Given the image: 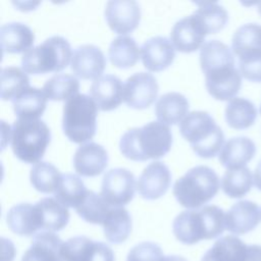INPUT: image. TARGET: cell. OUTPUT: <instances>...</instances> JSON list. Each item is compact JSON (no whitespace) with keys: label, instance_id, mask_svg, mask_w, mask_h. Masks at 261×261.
I'll return each mask as SVG.
<instances>
[{"label":"cell","instance_id":"1","mask_svg":"<svg viewBox=\"0 0 261 261\" xmlns=\"http://www.w3.org/2000/svg\"><path fill=\"white\" fill-rule=\"evenodd\" d=\"M170 128L160 121H150L141 127L127 129L119 141L122 155L134 161H146L164 156L171 147Z\"/></svg>","mask_w":261,"mask_h":261},{"label":"cell","instance_id":"2","mask_svg":"<svg viewBox=\"0 0 261 261\" xmlns=\"http://www.w3.org/2000/svg\"><path fill=\"white\" fill-rule=\"evenodd\" d=\"M226 214L216 205L185 210L173 220L172 230L182 244L193 245L219 237L226 228Z\"/></svg>","mask_w":261,"mask_h":261},{"label":"cell","instance_id":"3","mask_svg":"<svg viewBox=\"0 0 261 261\" xmlns=\"http://www.w3.org/2000/svg\"><path fill=\"white\" fill-rule=\"evenodd\" d=\"M181 136L194 152L203 158H212L222 149L224 135L214 118L206 111H192L179 122Z\"/></svg>","mask_w":261,"mask_h":261},{"label":"cell","instance_id":"4","mask_svg":"<svg viewBox=\"0 0 261 261\" xmlns=\"http://www.w3.org/2000/svg\"><path fill=\"white\" fill-rule=\"evenodd\" d=\"M219 178L210 167L198 165L189 169L173 185L177 202L190 209H197L209 202L218 192Z\"/></svg>","mask_w":261,"mask_h":261},{"label":"cell","instance_id":"5","mask_svg":"<svg viewBox=\"0 0 261 261\" xmlns=\"http://www.w3.org/2000/svg\"><path fill=\"white\" fill-rule=\"evenodd\" d=\"M11 149L25 163H37L43 157L51 132L42 119L17 118L11 126Z\"/></svg>","mask_w":261,"mask_h":261},{"label":"cell","instance_id":"6","mask_svg":"<svg viewBox=\"0 0 261 261\" xmlns=\"http://www.w3.org/2000/svg\"><path fill=\"white\" fill-rule=\"evenodd\" d=\"M72 57L68 41L61 36H52L42 44L32 47L22 54V69L32 74L60 71L65 68Z\"/></svg>","mask_w":261,"mask_h":261},{"label":"cell","instance_id":"7","mask_svg":"<svg viewBox=\"0 0 261 261\" xmlns=\"http://www.w3.org/2000/svg\"><path fill=\"white\" fill-rule=\"evenodd\" d=\"M98 106L92 97L76 94L67 99L63 105L62 129L73 143L91 140L96 133Z\"/></svg>","mask_w":261,"mask_h":261},{"label":"cell","instance_id":"8","mask_svg":"<svg viewBox=\"0 0 261 261\" xmlns=\"http://www.w3.org/2000/svg\"><path fill=\"white\" fill-rule=\"evenodd\" d=\"M135 189L136 178L132 171L116 167L104 174L100 195L111 207H122L133 200Z\"/></svg>","mask_w":261,"mask_h":261},{"label":"cell","instance_id":"9","mask_svg":"<svg viewBox=\"0 0 261 261\" xmlns=\"http://www.w3.org/2000/svg\"><path fill=\"white\" fill-rule=\"evenodd\" d=\"M158 94V83L149 72H136L123 84V101L128 107L143 109L150 106Z\"/></svg>","mask_w":261,"mask_h":261},{"label":"cell","instance_id":"10","mask_svg":"<svg viewBox=\"0 0 261 261\" xmlns=\"http://www.w3.org/2000/svg\"><path fill=\"white\" fill-rule=\"evenodd\" d=\"M104 14L112 31L125 34L138 27L141 19V8L135 0H110L105 6Z\"/></svg>","mask_w":261,"mask_h":261},{"label":"cell","instance_id":"11","mask_svg":"<svg viewBox=\"0 0 261 261\" xmlns=\"http://www.w3.org/2000/svg\"><path fill=\"white\" fill-rule=\"evenodd\" d=\"M106 65L102 50L93 44H84L72 52L70 61L71 70L81 79H98Z\"/></svg>","mask_w":261,"mask_h":261},{"label":"cell","instance_id":"12","mask_svg":"<svg viewBox=\"0 0 261 261\" xmlns=\"http://www.w3.org/2000/svg\"><path fill=\"white\" fill-rule=\"evenodd\" d=\"M170 181L169 168L160 161H154L143 169L137 182V190L144 199L155 200L166 193Z\"/></svg>","mask_w":261,"mask_h":261},{"label":"cell","instance_id":"13","mask_svg":"<svg viewBox=\"0 0 261 261\" xmlns=\"http://www.w3.org/2000/svg\"><path fill=\"white\" fill-rule=\"evenodd\" d=\"M207 34L192 13L178 19L170 32V41L174 48L180 52H193L202 47Z\"/></svg>","mask_w":261,"mask_h":261},{"label":"cell","instance_id":"14","mask_svg":"<svg viewBox=\"0 0 261 261\" xmlns=\"http://www.w3.org/2000/svg\"><path fill=\"white\" fill-rule=\"evenodd\" d=\"M175 48L172 42L162 36H155L140 48V54L144 66L151 71H160L169 66L175 56Z\"/></svg>","mask_w":261,"mask_h":261},{"label":"cell","instance_id":"15","mask_svg":"<svg viewBox=\"0 0 261 261\" xmlns=\"http://www.w3.org/2000/svg\"><path fill=\"white\" fill-rule=\"evenodd\" d=\"M89 93L103 111L115 109L123 100V84L121 80L114 74H104L94 80Z\"/></svg>","mask_w":261,"mask_h":261},{"label":"cell","instance_id":"16","mask_svg":"<svg viewBox=\"0 0 261 261\" xmlns=\"http://www.w3.org/2000/svg\"><path fill=\"white\" fill-rule=\"evenodd\" d=\"M108 162V154L103 146L89 142L81 145L73 155V167L80 175L96 176L100 174Z\"/></svg>","mask_w":261,"mask_h":261},{"label":"cell","instance_id":"17","mask_svg":"<svg viewBox=\"0 0 261 261\" xmlns=\"http://www.w3.org/2000/svg\"><path fill=\"white\" fill-rule=\"evenodd\" d=\"M226 229L233 234L252 231L261 221V209L252 201L242 200L234 203L226 213Z\"/></svg>","mask_w":261,"mask_h":261},{"label":"cell","instance_id":"18","mask_svg":"<svg viewBox=\"0 0 261 261\" xmlns=\"http://www.w3.org/2000/svg\"><path fill=\"white\" fill-rule=\"evenodd\" d=\"M205 86L215 99L231 100L242 87V74L236 66L220 69L205 74Z\"/></svg>","mask_w":261,"mask_h":261},{"label":"cell","instance_id":"19","mask_svg":"<svg viewBox=\"0 0 261 261\" xmlns=\"http://www.w3.org/2000/svg\"><path fill=\"white\" fill-rule=\"evenodd\" d=\"M200 65L204 74L220 69L234 67L236 61L232 50L218 40L204 42L200 49Z\"/></svg>","mask_w":261,"mask_h":261},{"label":"cell","instance_id":"20","mask_svg":"<svg viewBox=\"0 0 261 261\" xmlns=\"http://www.w3.org/2000/svg\"><path fill=\"white\" fill-rule=\"evenodd\" d=\"M256 153L255 143L248 137H234L229 139L219 152V162L222 166L238 168L246 166Z\"/></svg>","mask_w":261,"mask_h":261},{"label":"cell","instance_id":"21","mask_svg":"<svg viewBox=\"0 0 261 261\" xmlns=\"http://www.w3.org/2000/svg\"><path fill=\"white\" fill-rule=\"evenodd\" d=\"M6 222L10 230L19 236H35L41 229L38 210L30 203L12 206L7 212Z\"/></svg>","mask_w":261,"mask_h":261},{"label":"cell","instance_id":"22","mask_svg":"<svg viewBox=\"0 0 261 261\" xmlns=\"http://www.w3.org/2000/svg\"><path fill=\"white\" fill-rule=\"evenodd\" d=\"M35 35L32 29L22 22H8L0 28V42L4 52L20 53L32 48Z\"/></svg>","mask_w":261,"mask_h":261},{"label":"cell","instance_id":"23","mask_svg":"<svg viewBox=\"0 0 261 261\" xmlns=\"http://www.w3.org/2000/svg\"><path fill=\"white\" fill-rule=\"evenodd\" d=\"M35 206L39 213L41 229L54 232L62 229L68 223L69 212L67 207L55 198H43Z\"/></svg>","mask_w":261,"mask_h":261},{"label":"cell","instance_id":"24","mask_svg":"<svg viewBox=\"0 0 261 261\" xmlns=\"http://www.w3.org/2000/svg\"><path fill=\"white\" fill-rule=\"evenodd\" d=\"M154 110L158 121L164 124H175L186 117L189 101L180 93H165L157 99Z\"/></svg>","mask_w":261,"mask_h":261},{"label":"cell","instance_id":"25","mask_svg":"<svg viewBox=\"0 0 261 261\" xmlns=\"http://www.w3.org/2000/svg\"><path fill=\"white\" fill-rule=\"evenodd\" d=\"M231 49L239 59L261 55V24L246 23L239 27L231 39Z\"/></svg>","mask_w":261,"mask_h":261},{"label":"cell","instance_id":"26","mask_svg":"<svg viewBox=\"0 0 261 261\" xmlns=\"http://www.w3.org/2000/svg\"><path fill=\"white\" fill-rule=\"evenodd\" d=\"M47 99L41 89L29 87L12 99L11 102L17 118L39 119L46 108Z\"/></svg>","mask_w":261,"mask_h":261},{"label":"cell","instance_id":"27","mask_svg":"<svg viewBox=\"0 0 261 261\" xmlns=\"http://www.w3.org/2000/svg\"><path fill=\"white\" fill-rule=\"evenodd\" d=\"M248 247L238 237L225 236L214 243L201 261H245Z\"/></svg>","mask_w":261,"mask_h":261},{"label":"cell","instance_id":"28","mask_svg":"<svg viewBox=\"0 0 261 261\" xmlns=\"http://www.w3.org/2000/svg\"><path fill=\"white\" fill-rule=\"evenodd\" d=\"M106 240L112 244L123 243L132 231V218L123 207H112L103 224Z\"/></svg>","mask_w":261,"mask_h":261},{"label":"cell","instance_id":"29","mask_svg":"<svg viewBox=\"0 0 261 261\" xmlns=\"http://www.w3.org/2000/svg\"><path fill=\"white\" fill-rule=\"evenodd\" d=\"M224 117L226 123L236 129H244L253 125L257 117V109L248 99L236 97L228 101Z\"/></svg>","mask_w":261,"mask_h":261},{"label":"cell","instance_id":"30","mask_svg":"<svg viewBox=\"0 0 261 261\" xmlns=\"http://www.w3.org/2000/svg\"><path fill=\"white\" fill-rule=\"evenodd\" d=\"M108 56L114 66L127 68L135 65L138 61L140 49L132 36L120 35L110 43Z\"/></svg>","mask_w":261,"mask_h":261},{"label":"cell","instance_id":"31","mask_svg":"<svg viewBox=\"0 0 261 261\" xmlns=\"http://www.w3.org/2000/svg\"><path fill=\"white\" fill-rule=\"evenodd\" d=\"M87 192L88 190L80 176L73 173H65L61 175L54 196L64 206L76 209L85 199Z\"/></svg>","mask_w":261,"mask_h":261},{"label":"cell","instance_id":"32","mask_svg":"<svg viewBox=\"0 0 261 261\" xmlns=\"http://www.w3.org/2000/svg\"><path fill=\"white\" fill-rule=\"evenodd\" d=\"M198 8L193 12L195 17L203 27L205 33L214 34L222 30L228 20L226 9L216 2H196Z\"/></svg>","mask_w":261,"mask_h":261},{"label":"cell","instance_id":"33","mask_svg":"<svg viewBox=\"0 0 261 261\" xmlns=\"http://www.w3.org/2000/svg\"><path fill=\"white\" fill-rule=\"evenodd\" d=\"M254 176L247 166L226 169L221 177V189L230 198H242L250 192Z\"/></svg>","mask_w":261,"mask_h":261},{"label":"cell","instance_id":"34","mask_svg":"<svg viewBox=\"0 0 261 261\" xmlns=\"http://www.w3.org/2000/svg\"><path fill=\"white\" fill-rule=\"evenodd\" d=\"M63 242L52 231L42 230L33 237L29 250L42 261H63Z\"/></svg>","mask_w":261,"mask_h":261},{"label":"cell","instance_id":"35","mask_svg":"<svg viewBox=\"0 0 261 261\" xmlns=\"http://www.w3.org/2000/svg\"><path fill=\"white\" fill-rule=\"evenodd\" d=\"M79 89L80 82L75 76L68 73H56L45 82L42 90L49 100L66 101L79 94Z\"/></svg>","mask_w":261,"mask_h":261},{"label":"cell","instance_id":"36","mask_svg":"<svg viewBox=\"0 0 261 261\" xmlns=\"http://www.w3.org/2000/svg\"><path fill=\"white\" fill-rule=\"evenodd\" d=\"M61 175L60 171L53 164L45 161L35 163L30 171V179L33 187L45 194L55 192Z\"/></svg>","mask_w":261,"mask_h":261},{"label":"cell","instance_id":"37","mask_svg":"<svg viewBox=\"0 0 261 261\" xmlns=\"http://www.w3.org/2000/svg\"><path fill=\"white\" fill-rule=\"evenodd\" d=\"M2 100H12L24 89L30 87V79L25 71L17 66H6L1 69Z\"/></svg>","mask_w":261,"mask_h":261},{"label":"cell","instance_id":"38","mask_svg":"<svg viewBox=\"0 0 261 261\" xmlns=\"http://www.w3.org/2000/svg\"><path fill=\"white\" fill-rule=\"evenodd\" d=\"M111 206L94 191H88L82 204L75 209L76 213L87 222L103 224Z\"/></svg>","mask_w":261,"mask_h":261},{"label":"cell","instance_id":"39","mask_svg":"<svg viewBox=\"0 0 261 261\" xmlns=\"http://www.w3.org/2000/svg\"><path fill=\"white\" fill-rule=\"evenodd\" d=\"M96 243L85 236L68 239L61 250L63 261H92Z\"/></svg>","mask_w":261,"mask_h":261},{"label":"cell","instance_id":"40","mask_svg":"<svg viewBox=\"0 0 261 261\" xmlns=\"http://www.w3.org/2000/svg\"><path fill=\"white\" fill-rule=\"evenodd\" d=\"M161 248L152 242H143L136 245L127 254L126 261H161Z\"/></svg>","mask_w":261,"mask_h":261},{"label":"cell","instance_id":"41","mask_svg":"<svg viewBox=\"0 0 261 261\" xmlns=\"http://www.w3.org/2000/svg\"><path fill=\"white\" fill-rule=\"evenodd\" d=\"M239 70L245 79L261 83V55L239 59Z\"/></svg>","mask_w":261,"mask_h":261},{"label":"cell","instance_id":"42","mask_svg":"<svg viewBox=\"0 0 261 261\" xmlns=\"http://www.w3.org/2000/svg\"><path fill=\"white\" fill-rule=\"evenodd\" d=\"M92 261H114L113 251L108 245L102 242H97Z\"/></svg>","mask_w":261,"mask_h":261},{"label":"cell","instance_id":"43","mask_svg":"<svg viewBox=\"0 0 261 261\" xmlns=\"http://www.w3.org/2000/svg\"><path fill=\"white\" fill-rule=\"evenodd\" d=\"M245 261H261V246L249 245L248 254Z\"/></svg>","mask_w":261,"mask_h":261},{"label":"cell","instance_id":"44","mask_svg":"<svg viewBox=\"0 0 261 261\" xmlns=\"http://www.w3.org/2000/svg\"><path fill=\"white\" fill-rule=\"evenodd\" d=\"M254 185L261 191V160L258 162L254 171Z\"/></svg>","mask_w":261,"mask_h":261},{"label":"cell","instance_id":"45","mask_svg":"<svg viewBox=\"0 0 261 261\" xmlns=\"http://www.w3.org/2000/svg\"><path fill=\"white\" fill-rule=\"evenodd\" d=\"M21 261H42L41 259H39L38 257H36L29 249L25 251V253L23 254Z\"/></svg>","mask_w":261,"mask_h":261},{"label":"cell","instance_id":"46","mask_svg":"<svg viewBox=\"0 0 261 261\" xmlns=\"http://www.w3.org/2000/svg\"><path fill=\"white\" fill-rule=\"evenodd\" d=\"M161 261H188V260L185 259L184 257H180L177 255H169V256L163 257V259Z\"/></svg>","mask_w":261,"mask_h":261},{"label":"cell","instance_id":"47","mask_svg":"<svg viewBox=\"0 0 261 261\" xmlns=\"http://www.w3.org/2000/svg\"><path fill=\"white\" fill-rule=\"evenodd\" d=\"M258 12H259L260 15H261V2L258 3Z\"/></svg>","mask_w":261,"mask_h":261},{"label":"cell","instance_id":"48","mask_svg":"<svg viewBox=\"0 0 261 261\" xmlns=\"http://www.w3.org/2000/svg\"><path fill=\"white\" fill-rule=\"evenodd\" d=\"M260 112H261V107H260Z\"/></svg>","mask_w":261,"mask_h":261}]
</instances>
